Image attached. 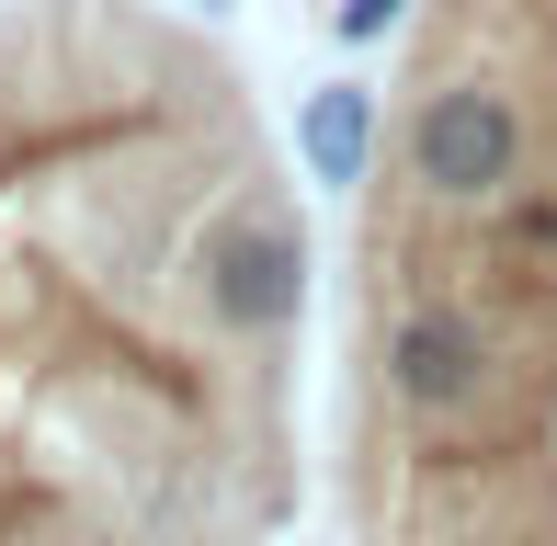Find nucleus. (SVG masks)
<instances>
[{"label":"nucleus","instance_id":"f257e3e1","mask_svg":"<svg viewBox=\"0 0 557 546\" xmlns=\"http://www.w3.org/2000/svg\"><path fill=\"white\" fill-rule=\"evenodd\" d=\"M308 319L250 69L160 0H0V546H273Z\"/></svg>","mask_w":557,"mask_h":546},{"label":"nucleus","instance_id":"f03ea898","mask_svg":"<svg viewBox=\"0 0 557 546\" xmlns=\"http://www.w3.org/2000/svg\"><path fill=\"white\" fill-rule=\"evenodd\" d=\"M342 137L352 546H557V0H410Z\"/></svg>","mask_w":557,"mask_h":546}]
</instances>
